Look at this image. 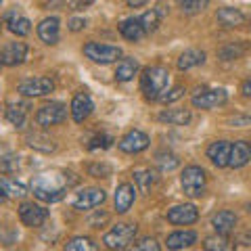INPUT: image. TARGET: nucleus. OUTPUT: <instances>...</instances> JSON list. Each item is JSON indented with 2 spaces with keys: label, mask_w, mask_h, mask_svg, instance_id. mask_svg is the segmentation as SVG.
Returning <instances> with one entry per match:
<instances>
[{
  "label": "nucleus",
  "mask_w": 251,
  "mask_h": 251,
  "mask_svg": "<svg viewBox=\"0 0 251 251\" xmlns=\"http://www.w3.org/2000/svg\"><path fill=\"white\" fill-rule=\"evenodd\" d=\"M72 174H59V172H50V174H40L31 180V193L36 199L44 203H57L65 197L67 188L75 182V178L69 180Z\"/></svg>",
  "instance_id": "obj_1"
},
{
  "label": "nucleus",
  "mask_w": 251,
  "mask_h": 251,
  "mask_svg": "<svg viewBox=\"0 0 251 251\" xmlns=\"http://www.w3.org/2000/svg\"><path fill=\"white\" fill-rule=\"evenodd\" d=\"M170 82V72L163 65H149L143 69L140 75V90L149 100H157L168 88Z\"/></svg>",
  "instance_id": "obj_2"
},
{
  "label": "nucleus",
  "mask_w": 251,
  "mask_h": 251,
  "mask_svg": "<svg viewBox=\"0 0 251 251\" xmlns=\"http://www.w3.org/2000/svg\"><path fill=\"white\" fill-rule=\"evenodd\" d=\"M180 184H182V191L188 197L197 199L205 195V184H207V174L205 170L199 166H186L182 170V176H180Z\"/></svg>",
  "instance_id": "obj_3"
},
{
  "label": "nucleus",
  "mask_w": 251,
  "mask_h": 251,
  "mask_svg": "<svg viewBox=\"0 0 251 251\" xmlns=\"http://www.w3.org/2000/svg\"><path fill=\"white\" fill-rule=\"evenodd\" d=\"M136 237V224H130V222H122V224H115L111 230L105 234L103 243L109 247V249H128L130 243L134 241Z\"/></svg>",
  "instance_id": "obj_4"
},
{
  "label": "nucleus",
  "mask_w": 251,
  "mask_h": 251,
  "mask_svg": "<svg viewBox=\"0 0 251 251\" xmlns=\"http://www.w3.org/2000/svg\"><path fill=\"white\" fill-rule=\"evenodd\" d=\"M84 54L94 63L107 65V63H113L122 57V49L120 46L100 44V42H88V44H84Z\"/></svg>",
  "instance_id": "obj_5"
},
{
  "label": "nucleus",
  "mask_w": 251,
  "mask_h": 251,
  "mask_svg": "<svg viewBox=\"0 0 251 251\" xmlns=\"http://www.w3.org/2000/svg\"><path fill=\"white\" fill-rule=\"evenodd\" d=\"M65 117H67V107L59 103V100H52V103H46L44 107L38 109L36 124L42 126V128H50V126L65 122Z\"/></svg>",
  "instance_id": "obj_6"
},
{
  "label": "nucleus",
  "mask_w": 251,
  "mask_h": 251,
  "mask_svg": "<svg viewBox=\"0 0 251 251\" xmlns=\"http://www.w3.org/2000/svg\"><path fill=\"white\" fill-rule=\"evenodd\" d=\"M19 94L27 99H38V97H46L54 90V82L50 77H29V80H23L19 84Z\"/></svg>",
  "instance_id": "obj_7"
},
{
  "label": "nucleus",
  "mask_w": 251,
  "mask_h": 251,
  "mask_svg": "<svg viewBox=\"0 0 251 251\" xmlns=\"http://www.w3.org/2000/svg\"><path fill=\"white\" fill-rule=\"evenodd\" d=\"M226 100H228V92L224 88H207V90H201L199 94H195L191 103L197 109H216L226 105Z\"/></svg>",
  "instance_id": "obj_8"
},
{
  "label": "nucleus",
  "mask_w": 251,
  "mask_h": 251,
  "mask_svg": "<svg viewBox=\"0 0 251 251\" xmlns=\"http://www.w3.org/2000/svg\"><path fill=\"white\" fill-rule=\"evenodd\" d=\"M49 209L42 207V205H36V203H21L19 207V218L21 222L29 226V228H38L42 226L46 220H49Z\"/></svg>",
  "instance_id": "obj_9"
},
{
  "label": "nucleus",
  "mask_w": 251,
  "mask_h": 251,
  "mask_svg": "<svg viewBox=\"0 0 251 251\" xmlns=\"http://www.w3.org/2000/svg\"><path fill=\"white\" fill-rule=\"evenodd\" d=\"M107 199V195L103 188H97V186H92V188H84V191L77 193V197L74 199V207L75 209H94V207H99V205H103Z\"/></svg>",
  "instance_id": "obj_10"
},
{
  "label": "nucleus",
  "mask_w": 251,
  "mask_h": 251,
  "mask_svg": "<svg viewBox=\"0 0 251 251\" xmlns=\"http://www.w3.org/2000/svg\"><path fill=\"white\" fill-rule=\"evenodd\" d=\"M149 143H151V140H149V134H145L143 130H130L128 134L122 136V140L117 145H120V151L134 155V153H143L149 147Z\"/></svg>",
  "instance_id": "obj_11"
},
{
  "label": "nucleus",
  "mask_w": 251,
  "mask_h": 251,
  "mask_svg": "<svg viewBox=\"0 0 251 251\" xmlns=\"http://www.w3.org/2000/svg\"><path fill=\"white\" fill-rule=\"evenodd\" d=\"M199 220V209L193 203H184V205H176L168 209V222L176 226H188Z\"/></svg>",
  "instance_id": "obj_12"
},
{
  "label": "nucleus",
  "mask_w": 251,
  "mask_h": 251,
  "mask_svg": "<svg viewBox=\"0 0 251 251\" xmlns=\"http://www.w3.org/2000/svg\"><path fill=\"white\" fill-rule=\"evenodd\" d=\"M4 113H6V120H9L13 126L23 128V126H25V120H27V113H29V103L27 100H21V99L9 100Z\"/></svg>",
  "instance_id": "obj_13"
},
{
  "label": "nucleus",
  "mask_w": 251,
  "mask_h": 251,
  "mask_svg": "<svg viewBox=\"0 0 251 251\" xmlns=\"http://www.w3.org/2000/svg\"><path fill=\"white\" fill-rule=\"evenodd\" d=\"M134 199H136V188L132 186L130 182H124L115 188V211L117 214H126L130 211V207L134 205Z\"/></svg>",
  "instance_id": "obj_14"
},
{
  "label": "nucleus",
  "mask_w": 251,
  "mask_h": 251,
  "mask_svg": "<svg viewBox=\"0 0 251 251\" xmlns=\"http://www.w3.org/2000/svg\"><path fill=\"white\" fill-rule=\"evenodd\" d=\"M72 117H74V122L77 124H82L84 120H88L90 113H92V109H94V103H92V99L88 97L86 92H77L74 100H72Z\"/></svg>",
  "instance_id": "obj_15"
},
{
  "label": "nucleus",
  "mask_w": 251,
  "mask_h": 251,
  "mask_svg": "<svg viewBox=\"0 0 251 251\" xmlns=\"http://www.w3.org/2000/svg\"><path fill=\"white\" fill-rule=\"evenodd\" d=\"M251 161V145L247 140H237L234 145H230V157H228V168L239 170L243 166H247Z\"/></svg>",
  "instance_id": "obj_16"
},
{
  "label": "nucleus",
  "mask_w": 251,
  "mask_h": 251,
  "mask_svg": "<svg viewBox=\"0 0 251 251\" xmlns=\"http://www.w3.org/2000/svg\"><path fill=\"white\" fill-rule=\"evenodd\" d=\"M59 34H61L59 17H46L40 21V25H38V38H40L44 44H57Z\"/></svg>",
  "instance_id": "obj_17"
},
{
  "label": "nucleus",
  "mask_w": 251,
  "mask_h": 251,
  "mask_svg": "<svg viewBox=\"0 0 251 251\" xmlns=\"http://www.w3.org/2000/svg\"><path fill=\"white\" fill-rule=\"evenodd\" d=\"M207 157L211 159L216 168H228V157H230V143L228 140H216L207 147Z\"/></svg>",
  "instance_id": "obj_18"
},
{
  "label": "nucleus",
  "mask_w": 251,
  "mask_h": 251,
  "mask_svg": "<svg viewBox=\"0 0 251 251\" xmlns=\"http://www.w3.org/2000/svg\"><path fill=\"white\" fill-rule=\"evenodd\" d=\"M211 226H214V230L218 234H228L234 230V226H237V216H234V211H230V209H222L211 216Z\"/></svg>",
  "instance_id": "obj_19"
},
{
  "label": "nucleus",
  "mask_w": 251,
  "mask_h": 251,
  "mask_svg": "<svg viewBox=\"0 0 251 251\" xmlns=\"http://www.w3.org/2000/svg\"><path fill=\"white\" fill-rule=\"evenodd\" d=\"M27 59V44L25 42H11L2 52V63L4 65H21Z\"/></svg>",
  "instance_id": "obj_20"
},
{
  "label": "nucleus",
  "mask_w": 251,
  "mask_h": 251,
  "mask_svg": "<svg viewBox=\"0 0 251 251\" xmlns=\"http://www.w3.org/2000/svg\"><path fill=\"white\" fill-rule=\"evenodd\" d=\"M216 19L220 25L224 27H241L245 23V15H243L239 9H230V6H224L216 13Z\"/></svg>",
  "instance_id": "obj_21"
},
{
  "label": "nucleus",
  "mask_w": 251,
  "mask_h": 251,
  "mask_svg": "<svg viewBox=\"0 0 251 251\" xmlns=\"http://www.w3.org/2000/svg\"><path fill=\"white\" fill-rule=\"evenodd\" d=\"M205 63V52L199 50V49H188L184 50L182 54L178 57V69L180 72H186V69H193V67H197V65H203Z\"/></svg>",
  "instance_id": "obj_22"
},
{
  "label": "nucleus",
  "mask_w": 251,
  "mask_h": 251,
  "mask_svg": "<svg viewBox=\"0 0 251 251\" xmlns=\"http://www.w3.org/2000/svg\"><path fill=\"white\" fill-rule=\"evenodd\" d=\"M120 34L130 42H138V40H143V38L147 36L143 25H140V19H134V17L120 23Z\"/></svg>",
  "instance_id": "obj_23"
},
{
  "label": "nucleus",
  "mask_w": 251,
  "mask_h": 251,
  "mask_svg": "<svg viewBox=\"0 0 251 251\" xmlns=\"http://www.w3.org/2000/svg\"><path fill=\"white\" fill-rule=\"evenodd\" d=\"M136 74H138V61L132 59V57L122 59L115 67V80L117 82H130V80H134Z\"/></svg>",
  "instance_id": "obj_24"
},
{
  "label": "nucleus",
  "mask_w": 251,
  "mask_h": 251,
  "mask_svg": "<svg viewBox=\"0 0 251 251\" xmlns=\"http://www.w3.org/2000/svg\"><path fill=\"white\" fill-rule=\"evenodd\" d=\"M4 21H6V25H9V29L13 31V34H17V36H27L29 31H31L29 19L23 17V15H19L17 11H11L4 17Z\"/></svg>",
  "instance_id": "obj_25"
},
{
  "label": "nucleus",
  "mask_w": 251,
  "mask_h": 251,
  "mask_svg": "<svg viewBox=\"0 0 251 251\" xmlns=\"http://www.w3.org/2000/svg\"><path fill=\"white\" fill-rule=\"evenodd\" d=\"M195 241H197V232L195 230H176L170 234L166 243L170 249H184V247H191Z\"/></svg>",
  "instance_id": "obj_26"
},
{
  "label": "nucleus",
  "mask_w": 251,
  "mask_h": 251,
  "mask_svg": "<svg viewBox=\"0 0 251 251\" xmlns=\"http://www.w3.org/2000/svg\"><path fill=\"white\" fill-rule=\"evenodd\" d=\"M193 120V115L188 109H166L159 113V122L163 124H172V126H186Z\"/></svg>",
  "instance_id": "obj_27"
},
{
  "label": "nucleus",
  "mask_w": 251,
  "mask_h": 251,
  "mask_svg": "<svg viewBox=\"0 0 251 251\" xmlns=\"http://www.w3.org/2000/svg\"><path fill=\"white\" fill-rule=\"evenodd\" d=\"M27 145L31 149H36V151H40V153H52L54 151V143L46 134H40V132H29Z\"/></svg>",
  "instance_id": "obj_28"
},
{
  "label": "nucleus",
  "mask_w": 251,
  "mask_h": 251,
  "mask_svg": "<svg viewBox=\"0 0 251 251\" xmlns=\"http://www.w3.org/2000/svg\"><path fill=\"white\" fill-rule=\"evenodd\" d=\"M134 182H136L138 191L147 195L155 182V174L149 168H138V170H134Z\"/></svg>",
  "instance_id": "obj_29"
},
{
  "label": "nucleus",
  "mask_w": 251,
  "mask_h": 251,
  "mask_svg": "<svg viewBox=\"0 0 251 251\" xmlns=\"http://www.w3.org/2000/svg\"><path fill=\"white\" fill-rule=\"evenodd\" d=\"M245 52H247V44H241V42L226 44L224 49L218 50V54H220V59H222V61H237V59H241Z\"/></svg>",
  "instance_id": "obj_30"
},
{
  "label": "nucleus",
  "mask_w": 251,
  "mask_h": 251,
  "mask_svg": "<svg viewBox=\"0 0 251 251\" xmlns=\"http://www.w3.org/2000/svg\"><path fill=\"white\" fill-rule=\"evenodd\" d=\"M140 19V25H143L145 29V34H153V31L159 27V21H161V11H157V9H151L149 13H145L143 17H138Z\"/></svg>",
  "instance_id": "obj_31"
},
{
  "label": "nucleus",
  "mask_w": 251,
  "mask_h": 251,
  "mask_svg": "<svg viewBox=\"0 0 251 251\" xmlns=\"http://www.w3.org/2000/svg\"><path fill=\"white\" fill-rule=\"evenodd\" d=\"M203 249H207V251H228V249H232V245H230V241L226 239V234H216V237L205 239Z\"/></svg>",
  "instance_id": "obj_32"
},
{
  "label": "nucleus",
  "mask_w": 251,
  "mask_h": 251,
  "mask_svg": "<svg viewBox=\"0 0 251 251\" xmlns=\"http://www.w3.org/2000/svg\"><path fill=\"white\" fill-rule=\"evenodd\" d=\"M65 249L67 251H94L97 245H94V241L88 237H74L72 241L65 243Z\"/></svg>",
  "instance_id": "obj_33"
},
{
  "label": "nucleus",
  "mask_w": 251,
  "mask_h": 251,
  "mask_svg": "<svg viewBox=\"0 0 251 251\" xmlns=\"http://www.w3.org/2000/svg\"><path fill=\"white\" fill-rule=\"evenodd\" d=\"M176 2L180 9H182V13L195 15V13H201L203 9H207L209 0H176Z\"/></svg>",
  "instance_id": "obj_34"
},
{
  "label": "nucleus",
  "mask_w": 251,
  "mask_h": 251,
  "mask_svg": "<svg viewBox=\"0 0 251 251\" xmlns=\"http://www.w3.org/2000/svg\"><path fill=\"white\" fill-rule=\"evenodd\" d=\"M157 166L161 172H172L178 168V157L172 153H157Z\"/></svg>",
  "instance_id": "obj_35"
},
{
  "label": "nucleus",
  "mask_w": 251,
  "mask_h": 251,
  "mask_svg": "<svg viewBox=\"0 0 251 251\" xmlns=\"http://www.w3.org/2000/svg\"><path fill=\"white\" fill-rule=\"evenodd\" d=\"M88 174L92 178H109L111 176V166H107V163H90Z\"/></svg>",
  "instance_id": "obj_36"
},
{
  "label": "nucleus",
  "mask_w": 251,
  "mask_h": 251,
  "mask_svg": "<svg viewBox=\"0 0 251 251\" xmlns=\"http://www.w3.org/2000/svg\"><path fill=\"white\" fill-rule=\"evenodd\" d=\"M113 143V138L109 136V134H97V136H92L90 138V143H88V149H107V147H111Z\"/></svg>",
  "instance_id": "obj_37"
},
{
  "label": "nucleus",
  "mask_w": 251,
  "mask_h": 251,
  "mask_svg": "<svg viewBox=\"0 0 251 251\" xmlns=\"http://www.w3.org/2000/svg\"><path fill=\"white\" fill-rule=\"evenodd\" d=\"M19 168V157H15V155H6L0 159V170L4 172V174H11V172H15Z\"/></svg>",
  "instance_id": "obj_38"
},
{
  "label": "nucleus",
  "mask_w": 251,
  "mask_h": 251,
  "mask_svg": "<svg viewBox=\"0 0 251 251\" xmlns=\"http://www.w3.org/2000/svg\"><path fill=\"white\" fill-rule=\"evenodd\" d=\"M134 249L136 251H159V243H157L155 239L151 237H145L134 243Z\"/></svg>",
  "instance_id": "obj_39"
},
{
  "label": "nucleus",
  "mask_w": 251,
  "mask_h": 251,
  "mask_svg": "<svg viewBox=\"0 0 251 251\" xmlns=\"http://www.w3.org/2000/svg\"><path fill=\"white\" fill-rule=\"evenodd\" d=\"M4 188H6V193L13 195V197H25L27 191H25V186L23 184H17V182H13V180H4Z\"/></svg>",
  "instance_id": "obj_40"
},
{
  "label": "nucleus",
  "mask_w": 251,
  "mask_h": 251,
  "mask_svg": "<svg viewBox=\"0 0 251 251\" xmlns=\"http://www.w3.org/2000/svg\"><path fill=\"white\" fill-rule=\"evenodd\" d=\"M184 97V86H174L172 90H168V94H161V100L163 103H174V100H178V99H182Z\"/></svg>",
  "instance_id": "obj_41"
},
{
  "label": "nucleus",
  "mask_w": 251,
  "mask_h": 251,
  "mask_svg": "<svg viewBox=\"0 0 251 251\" xmlns=\"http://www.w3.org/2000/svg\"><path fill=\"white\" fill-rule=\"evenodd\" d=\"M109 222V214L107 211H94V216L88 218V224L92 226V228H100L103 224Z\"/></svg>",
  "instance_id": "obj_42"
},
{
  "label": "nucleus",
  "mask_w": 251,
  "mask_h": 251,
  "mask_svg": "<svg viewBox=\"0 0 251 251\" xmlns=\"http://www.w3.org/2000/svg\"><path fill=\"white\" fill-rule=\"evenodd\" d=\"M84 27H86V19H82V17L69 19V29H72V31H80V29H84Z\"/></svg>",
  "instance_id": "obj_43"
},
{
  "label": "nucleus",
  "mask_w": 251,
  "mask_h": 251,
  "mask_svg": "<svg viewBox=\"0 0 251 251\" xmlns=\"http://www.w3.org/2000/svg\"><path fill=\"white\" fill-rule=\"evenodd\" d=\"M94 0H69V4H72L74 11H80V9H86V6H90Z\"/></svg>",
  "instance_id": "obj_44"
},
{
  "label": "nucleus",
  "mask_w": 251,
  "mask_h": 251,
  "mask_svg": "<svg viewBox=\"0 0 251 251\" xmlns=\"http://www.w3.org/2000/svg\"><path fill=\"white\" fill-rule=\"evenodd\" d=\"M237 243H239V247H251V232L241 234V237L237 239Z\"/></svg>",
  "instance_id": "obj_45"
},
{
  "label": "nucleus",
  "mask_w": 251,
  "mask_h": 251,
  "mask_svg": "<svg viewBox=\"0 0 251 251\" xmlns=\"http://www.w3.org/2000/svg\"><path fill=\"white\" fill-rule=\"evenodd\" d=\"M241 92L245 94L247 99H251V80H245V82H243V86H241Z\"/></svg>",
  "instance_id": "obj_46"
},
{
  "label": "nucleus",
  "mask_w": 251,
  "mask_h": 251,
  "mask_svg": "<svg viewBox=\"0 0 251 251\" xmlns=\"http://www.w3.org/2000/svg\"><path fill=\"white\" fill-rule=\"evenodd\" d=\"M128 2V6H132V9H138V6H145L149 0H126Z\"/></svg>",
  "instance_id": "obj_47"
},
{
  "label": "nucleus",
  "mask_w": 251,
  "mask_h": 251,
  "mask_svg": "<svg viewBox=\"0 0 251 251\" xmlns=\"http://www.w3.org/2000/svg\"><path fill=\"white\" fill-rule=\"evenodd\" d=\"M6 197H9V193H6L4 184H0V203H4V201H6Z\"/></svg>",
  "instance_id": "obj_48"
},
{
  "label": "nucleus",
  "mask_w": 251,
  "mask_h": 251,
  "mask_svg": "<svg viewBox=\"0 0 251 251\" xmlns=\"http://www.w3.org/2000/svg\"><path fill=\"white\" fill-rule=\"evenodd\" d=\"M247 211H249V216H251V205H247Z\"/></svg>",
  "instance_id": "obj_49"
},
{
  "label": "nucleus",
  "mask_w": 251,
  "mask_h": 251,
  "mask_svg": "<svg viewBox=\"0 0 251 251\" xmlns=\"http://www.w3.org/2000/svg\"><path fill=\"white\" fill-rule=\"evenodd\" d=\"M0 65H2V52H0Z\"/></svg>",
  "instance_id": "obj_50"
},
{
  "label": "nucleus",
  "mask_w": 251,
  "mask_h": 251,
  "mask_svg": "<svg viewBox=\"0 0 251 251\" xmlns=\"http://www.w3.org/2000/svg\"><path fill=\"white\" fill-rule=\"evenodd\" d=\"M0 2H2V0H0Z\"/></svg>",
  "instance_id": "obj_51"
}]
</instances>
